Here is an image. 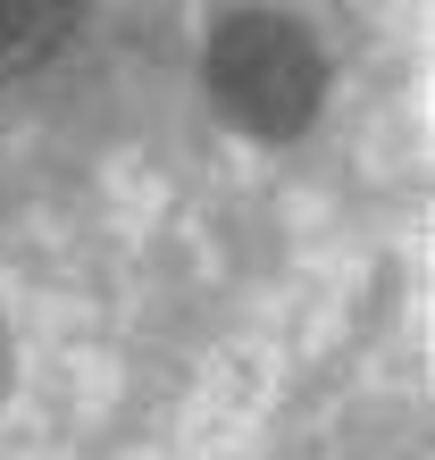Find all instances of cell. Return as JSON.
<instances>
[{
    "label": "cell",
    "instance_id": "cell-1",
    "mask_svg": "<svg viewBox=\"0 0 435 460\" xmlns=\"http://www.w3.org/2000/svg\"><path fill=\"white\" fill-rule=\"evenodd\" d=\"M209 84L252 134H302L318 118L326 59H318V42L293 17L243 9V17H226L209 34Z\"/></svg>",
    "mask_w": 435,
    "mask_h": 460
},
{
    "label": "cell",
    "instance_id": "cell-2",
    "mask_svg": "<svg viewBox=\"0 0 435 460\" xmlns=\"http://www.w3.org/2000/svg\"><path fill=\"white\" fill-rule=\"evenodd\" d=\"M67 25H75V0H0V75L42 67L67 42Z\"/></svg>",
    "mask_w": 435,
    "mask_h": 460
}]
</instances>
